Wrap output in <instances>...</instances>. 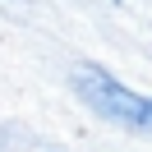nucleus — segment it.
Instances as JSON below:
<instances>
[{
	"label": "nucleus",
	"mask_w": 152,
	"mask_h": 152,
	"mask_svg": "<svg viewBox=\"0 0 152 152\" xmlns=\"http://www.w3.org/2000/svg\"><path fill=\"white\" fill-rule=\"evenodd\" d=\"M69 78H74V92L83 97L102 120L120 124V129H134V134H152V97L124 88L120 78H111L102 65H78Z\"/></svg>",
	"instance_id": "1"
}]
</instances>
